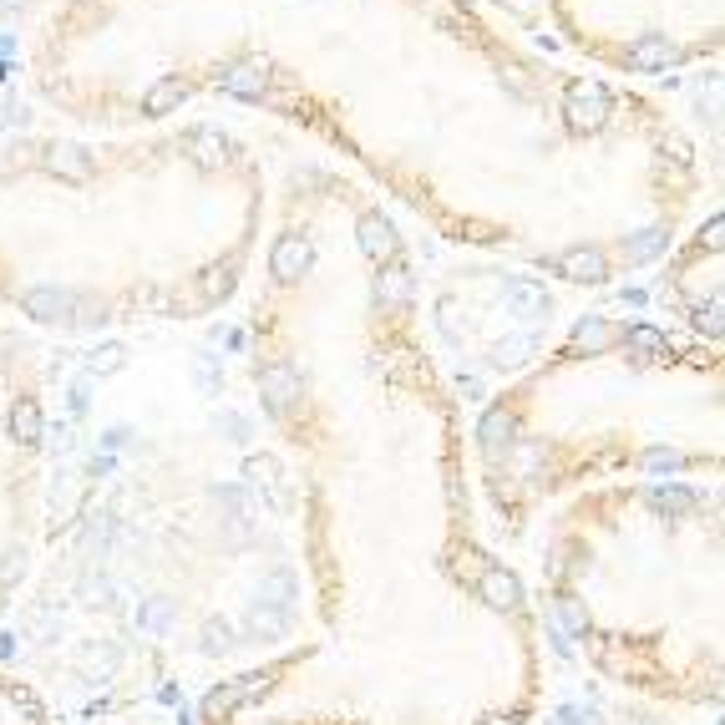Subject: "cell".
Segmentation results:
<instances>
[{
  "mask_svg": "<svg viewBox=\"0 0 725 725\" xmlns=\"http://www.w3.org/2000/svg\"><path fill=\"white\" fill-rule=\"evenodd\" d=\"M264 228L259 147L208 112L122 132H0V315L31 335L224 315L249 289Z\"/></svg>",
  "mask_w": 725,
  "mask_h": 725,
  "instance_id": "obj_3",
  "label": "cell"
},
{
  "mask_svg": "<svg viewBox=\"0 0 725 725\" xmlns=\"http://www.w3.org/2000/svg\"><path fill=\"white\" fill-rule=\"evenodd\" d=\"M47 360L31 330L0 315V624L41 563L47 528Z\"/></svg>",
  "mask_w": 725,
  "mask_h": 725,
  "instance_id": "obj_7",
  "label": "cell"
},
{
  "mask_svg": "<svg viewBox=\"0 0 725 725\" xmlns=\"http://www.w3.org/2000/svg\"><path fill=\"white\" fill-rule=\"evenodd\" d=\"M25 76L86 132L274 118L441 244L573 289L660 264L705 193L660 96L543 57L477 0H51Z\"/></svg>",
  "mask_w": 725,
  "mask_h": 725,
  "instance_id": "obj_2",
  "label": "cell"
},
{
  "mask_svg": "<svg viewBox=\"0 0 725 725\" xmlns=\"http://www.w3.org/2000/svg\"><path fill=\"white\" fill-rule=\"evenodd\" d=\"M538 624L609 690L660 711L715 715L725 695L721 482H604L543 512Z\"/></svg>",
  "mask_w": 725,
  "mask_h": 725,
  "instance_id": "obj_5",
  "label": "cell"
},
{
  "mask_svg": "<svg viewBox=\"0 0 725 725\" xmlns=\"http://www.w3.org/2000/svg\"><path fill=\"white\" fill-rule=\"evenodd\" d=\"M660 309L665 325L690 340L721 345L725 335V218L711 208L660 254Z\"/></svg>",
  "mask_w": 725,
  "mask_h": 725,
  "instance_id": "obj_8",
  "label": "cell"
},
{
  "mask_svg": "<svg viewBox=\"0 0 725 725\" xmlns=\"http://www.w3.org/2000/svg\"><path fill=\"white\" fill-rule=\"evenodd\" d=\"M244 295L249 381L299 488L309 634L214 675L183 725H533L543 624L482 528L396 214L299 167Z\"/></svg>",
  "mask_w": 725,
  "mask_h": 725,
  "instance_id": "obj_1",
  "label": "cell"
},
{
  "mask_svg": "<svg viewBox=\"0 0 725 725\" xmlns=\"http://www.w3.org/2000/svg\"><path fill=\"white\" fill-rule=\"evenodd\" d=\"M0 725H67L37 680L0 665Z\"/></svg>",
  "mask_w": 725,
  "mask_h": 725,
  "instance_id": "obj_9",
  "label": "cell"
},
{
  "mask_svg": "<svg viewBox=\"0 0 725 725\" xmlns=\"http://www.w3.org/2000/svg\"><path fill=\"white\" fill-rule=\"evenodd\" d=\"M725 360L665 320L594 309L467 427V472L502 543H528L548 508L604 482H721Z\"/></svg>",
  "mask_w": 725,
  "mask_h": 725,
  "instance_id": "obj_4",
  "label": "cell"
},
{
  "mask_svg": "<svg viewBox=\"0 0 725 725\" xmlns=\"http://www.w3.org/2000/svg\"><path fill=\"white\" fill-rule=\"evenodd\" d=\"M548 25L569 67L640 86L721 61L725 0H548Z\"/></svg>",
  "mask_w": 725,
  "mask_h": 725,
  "instance_id": "obj_6",
  "label": "cell"
}]
</instances>
